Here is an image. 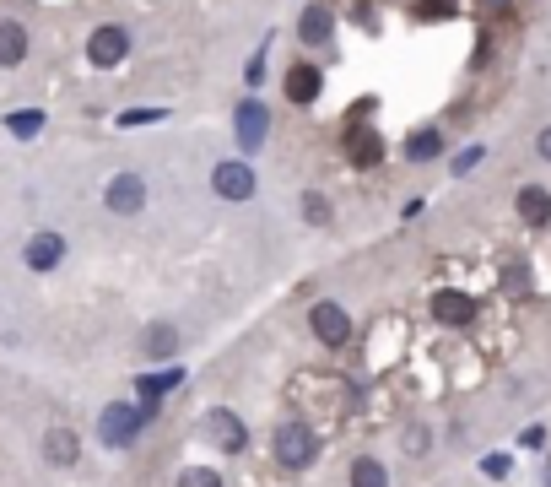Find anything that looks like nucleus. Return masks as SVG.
Listing matches in <instances>:
<instances>
[{
	"label": "nucleus",
	"mask_w": 551,
	"mask_h": 487,
	"mask_svg": "<svg viewBox=\"0 0 551 487\" xmlns=\"http://www.w3.org/2000/svg\"><path fill=\"white\" fill-rule=\"evenodd\" d=\"M146 417H152V401H146V406H130V401L103 406V417H98V439L109 444V450H125V444H136V433L146 428Z\"/></svg>",
	"instance_id": "1"
},
{
	"label": "nucleus",
	"mask_w": 551,
	"mask_h": 487,
	"mask_svg": "<svg viewBox=\"0 0 551 487\" xmlns=\"http://www.w3.org/2000/svg\"><path fill=\"white\" fill-rule=\"evenodd\" d=\"M314 455H319V439H314L308 423H281L276 428V466L303 471V466H314Z\"/></svg>",
	"instance_id": "2"
},
{
	"label": "nucleus",
	"mask_w": 551,
	"mask_h": 487,
	"mask_svg": "<svg viewBox=\"0 0 551 487\" xmlns=\"http://www.w3.org/2000/svg\"><path fill=\"white\" fill-rule=\"evenodd\" d=\"M130 60V28H119V22H103V28L87 33V65H98V71H114V65Z\"/></svg>",
	"instance_id": "3"
},
{
	"label": "nucleus",
	"mask_w": 551,
	"mask_h": 487,
	"mask_svg": "<svg viewBox=\"0 0 551 487\" xmlns=\"http://www.w3.org/2000/svg\"><path fill=\"white\" fill-rule=\"evenodd\" d=\"M211 190H217L222 201L238 206V201H249V195L260 190V179H254L249 163H238V157H233V163H217V168H211Z\"/></svg>",
	"instance_id": "4"
},
{
	"label": "nucleus",
	"mask_w": 551,
	"mask_h": 487,
	"mask_svg": "<svg viewBox=\"0 0 551 487\" xmlns=\"http://www.w3.org/2000/svg\"><path fill=\"white\" fill-rule=\"evenodd\" d=\"M233 120H238V125H233V130H238V147H244V152H260L265 136H271V109H265L260 98H244Z\"/></svg>",
	"instance_id": "5"
},
{
	"label": "nucleus",
	"mask_w": 551,
	"mask_h": 487,
	"mask_svg": "<svg viewBox=\"0 0 551 487\" xmlns=\"http://www.w3.org/2000/svg\"><path fill=\"white\" fill-rule=\"evenodd\" d=\"M308 331L325 341V347H341V341L352 336V314H346L341 304H330V298H319V304L308 309Z\"/></svg>",
	"instance_id": "6"
},
{
	"label": "nucleus",
	"mask_w": 551,
	"mask_h": 487,
	"mask_svg": "<svg viewBox=\"0 0 551 487\" xmlns=\"http://www.w3.org/2000/svg\"><path fill=\"white\" fill-rule=\"evenodd\" d=\"M103 206H109L114 217H136L146 206V179L141 174H114L109 190H103Z\"/></svg>",
	"instance_id": "7"
},
{
	"label": "nucleus",
	"mask_w": 551,
	"mask_h": 487,
	"mask_svg": "<svg viewBox=\"0 0 551 487\" xmlns=\"http://www.w3.org/2000/svg\"><path fill=\"white\" fill-rule=\"evenodd\" d=\"M298 38H303V44H330V38H335V11L325 6V0H308V6L298 11Z\"/></svg>",
	"instance_id": "8"
},
{
	"label": "nucleus",
	"mask_w": 551,
	"mask_h": 487,
	"mask_svg": "<svg viewBox=\"0 0 551 487\" xmlns=\"http://www.w3.org/2000/svg\"><path fill=\"white\" fill-rule=\"evenodd\" d=\"M346 163H357V168H373V163H384V136L373 125H352L346 130Z\"/></svg>",
	"instance_id": "9"
},
{
	"label": "nucleus",
	"mask_w": 551,
	"mask_h": 487,
	"mask_svg": "<svg viewBox=\"0 0 551 487\" xmlns=\"http://www.w3.org/2000/svg\"><path fill=\"white\" fill-rule=\"evenodd\" d=\"M319 92H325V71H319L314 60H298V65L287 71V98L298 103V109H308V103H314Z\"/></svg>",
	"instance_id": "10"
},
{
	"label": "nucleus",
	"mask_w": 551,
	"mask_h": 487,
	"mask_svg": "<svg viewBox=\"0 0 551 487\" xmlns=\"http://www.w3.org/2000/svg\"><path fill=\"white\" fill-rule=\"evenodd\" d=\"M433 320L438 325H470V320H476V298L454 293V287H449V293H433Z\"/></svg>",
	"instance_id": "11"
},
{
	"label": "nucleus",
	"mask_w": 551,
	"mask_h": 487,
	"mask_svg": "<svg viewBox=\"0 0 551 487\" xmlns=\"http://www.w3.org/2000/svg\"><path fill=\"white\" fill-rule=\"evenodd\" d=\"M206 433H211V439L222 444L227 455H238V450H244V444H249V433H244V423H238L233 412H211V417H206Z\"/></svg>",
	"instance_id": "12"
},
{
	"label": "nucleus",
	"mask_w": 551,
	"mask_h": 487,
	"mask_svg": "<svg viewBox=\"0 0 551 487\" xmlns=\"http://www.w3.org/2000/svg\"><path fill=\"white\" fill-rule=\"evenodd\" d=\"M76 455H82V439H76L71 428H49L44 433V460L49 466H76Z\"/></svg>",
	"instance_id": "13"
},
{
	"label": "nucleus",
	"mask_w": 551,
	"mask_h": 487,
	"mask_svg": "<svg viewBox=\"0 0 551 487\" xmlns=\"http://www.w3.org/2000/svg\"><path fill=\"white\" fill-rule=\"evenodd\" d=\"M22 60H28V28L0 17V65H22Z\"/></svg>",
	"instance_id": "14"
},
{
	"label": "nucleus",
	"mask_w": 551,
	"mask_h": 487,
	"mask_svg": "<svg viewBox=\"0 0 551 487\" xmlns=\"http://www.w3.org/2000/svg\"><path fill=\"white\" fill-rule=\"evenodd\" d=\"M60 260H65V239H60V233H38V239L28 244V266L33 271H55Z\"/></svg>",
	"instance_id": "15"
},
{
	"label": "nucleus",
	"mask_w": 551,
	"mask_h": 487,
	"mask_svg": "<svg viewBox=\"0 0 551 487\" xmlns=\"http://www.w3.org/2000/svg\"><path fill=\"white\" fill-rule=\"evenodd\" d=\"M141 347H146V358H173V347H179V331H173L168 320H157V325H146Z\"/></svg>",
	"instance_id": "16"
},
{
	"label": "nucleus",
	"mask_w": 551,
	"mask_h": 487,
	"mask_svg": "<svg viewBox=\"0 0 551 487\" xmlns=\"http://www.w3.org/2000/svg\"><path fill=\"white\" fill-rule=\"evenodd\" d=\"M519 217L535 222V228H541V222H551V195L535 190V184H524V190H519Z\"/></svg>",
	"instance_id": "17"
},
{
	"label": "nucleus",
	"mask_w": 551,
	"mask_h": 487,
	"mask_svg": "<svg viewBox=\"0 0 551 487\" xmlns=\"http://www.w3.org/2000/svg\"><path fill=\"white\" fill-rule=\"evenodd\" d=\"M352 487H389V471H384V460H373V455L352 460Z\"/></svg>",
	"instance_id": "18"
},
{
	"label": "nucleus",
	"mask_w": 551,
	"mask_h": 487,
	"mask_svg": "<svg viewBox=\"0 0 551 487\" xmlns=\"http://www.w3.org/2000/svg\"><path fill=\"white\" fill-rule=\"evenodd\" d=\"M438 152H443V136H438V130H416V136L406 141V157H411V163H433Z\"/></svg>",
	"instance_id": "19"
},
{
	"label": "nucleus",
	"mask_w": 551,
	"mask_h": 487,
	"mask_svg": "<svg viewBox=\"0 0 551 487\" xmlns=\"http://www.w3.org/2000/svg\"><path fill=\"white\" fill-rule=\"evenodd\" d=\"M6 130L17 141H33L38 130H44V109H17V114H6Z\"/></svg>",
	"instance_id": "20"
},
{
	"label": "nucleus",
	"mask_w": 551,
	"mask_h": 487,
	"mask_svg": "<svg viewBox=\"0 0 551 487\" xmlns=\"http://www.w3.org/2000/svg\"><path fill=\"white\" fill-rule=\"evenodd\" d=\"M179 379H184L179 368H163V374H146V379H141V396H146V401H157L163 390H173V385H179Z\"/></svg>",
	"instance_id": "21"
},
{
	"label": "nucleus",
	"mask_w": 551,
	"mask_h": 487,
	"mask_svg": "<svg viewBox=\"0 0 551 487\" xmlns=\"http://www.w3.org/2000/svg\"><path fill=\"white\" fill-rule=\"evenodd\" d=\"M298 206H303V217H308V222H319V228H325V222H330V201H325V195H319V190H308Z\"/></svg>",
	"instance_id": "22"
},
{
	"label": "nucleus",
	"mask_w": 551,
	"mask_h": 487,
	"mask_svg": "<svg viewBox=\"0 0 551 487\" xmlns=\"http://www.w3.org/2000/svg\"><path fill=\"white\" fill-rule=\"evenodd\" d=\"M454 17V0H416V22H443Z\"/></svg>",
	"instance_id": "23"
},
{
	"label": "nucleus",
	"mask_w": 551,
	"mask_h": 487,
	"mask_svg": "<svg viewBox=\"0 0 551 487\" xmlns=\"http://www.w3.org/2000/svg\"><path fill=\"white\" fill-rule=\"evenodd\" d=\"M157 120H168V109H125V114H119V125H125V130H141V125H157Z\"/></svg>",
	"instance_id": "24"
},
{
	"label": "nucleus",
	"mask_w": 551,
	"mask_h": 487,
	"mask_svg": "<svg viewBox=\"0 0 551 487\" xmlns=\"http://www.w3.org/2000/svg\"><path fill=\"white\" fill-rule=\"evenodd\" d=\"M179 487H222V477H217L211 466H190V471L179 477Z\"/></svg>",
	"instance_id": "25"
},
{
	"label": "nucleus",
	"mask_w": 551,
	"mask_h": 487,
	"mask_svg": "<svg viewBox=\"0 0 551 487\" xmlns=\"http://www.w3.org/2000/svg\"><path fill=\"white\" fill-rule=\"evenodd\" d=\"M244 82H249V87H260V82H265V44H260V55H249V65H244Z\"/></svg>",
	"instance_id": "26"
},
{
	"label": "nucleus",
	"mask_w": 551,
	"mask_h": 487,
	"mask_svg": "<svg viewBox=\"0 0 551 487\" xmlns=\"http://www.w3.org/2000/svg\"><path fill=\"white\" fill-rule=\"evenodd\" d=\"M481 157H487V152H481V147H465L460 157H454V174H470V168H476Z\"/></svg>",
	"instance_id": "27"
},
{
	"label": "nucleus",
	"mask_w": 551,
	"mask_h": 487,
	"mask_svg": "<svg viewBox=\"0 0 551 487\" xmlns=\"http://www.w3.org/2000/svg\"><path fill=\"white\" fill-rule=\"evenodd\" d=\"M481 471H487V477H508V455H487V460H481Z\"/></svg>",
	"instance_id": "28"
},
{
	"label": "nucleus",
	"mask_w": 551,
	"mask_h": 487,
	"mask_svg": "<svg viewBox=\"0 0 551 487\" xmlns=\"http://www.w3.org/2000/svg\"><path fill=\"white\" fill-rule=\"evenodd\" d=\"M406 450H411V455H422V450H427V433H422V428H411V433H406Z\"/></svg>",
	"instance_id": "29"
},
{
	"label": "nucleus",
	"mask_w": 551,
	"mask_h": 487,
	"mask_svg": "<svg viewBox=\"0 0 551 487\" xmlns=\"http://www.w3.org/2000/svg\"><path fill=\"white\" fill-rule=\"evenodd\" d=\"M535 147H541V157H546V163H551V125L541 130V136H535Z\"/></svg>",
	"instance_id": "30"
},
{
	"label": "nucleus",
	"mask_w": 551,
	"mask_h": 487,
	"mask_svg": "<svg viewBox=\"0 0 551 487\" xmlns=\"http://www.w3.org/2000/svg\"><path fill=\"white\" fill-rule=\"evenodd\" d=\"M546 487H551V466H546Z\"/></svg>",
	"instance_id": "31"
},
{
	"label": "nucleus",
	"mask_w": 551,
	"mask_h": 487,
	"mask_svg": "<svg viewBox=\"0 0 551 487\" xmlns=\"http://www.w3.org/2000/svg\"><path fill=\"white\" fill-rule=\"evenodd\" d=\"M492 6H503V0H492Z\"/></svg>",
	"instance_id": "32"
}]
</instances>
